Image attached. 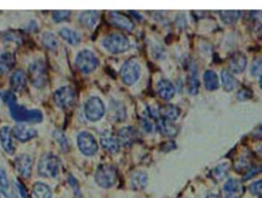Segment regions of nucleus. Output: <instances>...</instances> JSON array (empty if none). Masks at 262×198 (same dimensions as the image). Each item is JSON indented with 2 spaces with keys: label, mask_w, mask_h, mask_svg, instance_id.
<instances>
[{
  "label": "nucleus",
  "mask_w": 262,
  "mask_h": 198,
  "mask_svg": "<svg viewBox=\"0 0 262 198\" xmlns=\"http://www.w3.org/2000/svg\"><path fill=\"white\" fill-rule=\"evenodd\" d=\"M4 101L9 105L12 117L20 122H31L38 123L42 121L43 114L41 111L37 109L29 110L24 106H21L17 103L16 96L11 92H6L3 96Z\"/></svg>",
  "instance_id": "1"
},
{
  "label": "nucleus",
  "mask_w": 262,
  "mask_h": 198,
  "mask_svg": "<svg viewBox=\"0 0 262 198\" xmlns=\"http://www.w3.org/2000/svg\"><path fill=\"white\" fill-rule=\"evenodd\" d=\"M61 169L60 158L53 153H45L40 157L37 172L43 178H55L59 176Z\"/></svg>",
  "instance_id": "2"
},
{
  "label": "nucleus",
  "mask_w": 262,
  "mask_h": 198,
  "mask_svg": "<svg viewBox=\"0 0 262 198\" xmlns=\"http://www.w3.org/2000/svg\"><path fill=\"white\" fill-rule=\"evenodd\" d=\"M28 75L32 86L37 89H43L48 81L46 66L42 60L32 62L28 68Z\"/></svg>",
  "instance_id": "3"
},
{
  "label": "nucleus",
  "mask_w": 262,
  "mask_h": 198,
  "mask_svg": "<svg viewBox=\"0 0 262 198\" xmlns=\"http://www.w3.org/2000/svg\"><path fill=\"white\" fill-rule=\"evenodd\" d=\"M103 45L111 53L118 54V53H123L130 48V41L123 34L114 33L104 38Z\"/></svg>",
  "instance_id": "4"
},
{
  "label": "nucleus",
  "mask_w": 262,
  "mask_h": 198,
  "mask_svg": "<svg viewBox=\"0 0 262 198\" xmlns=\"http://www.w3.org/2000/svg\"><path fill=\"white\" fill-rule=\"evenodd\" d=\"M99 64L100 62L98 56L92 50L83 49L79 51L76 56V67L84 74L94 72L98 68Z\"/></svg>",
  "instance_id": "5"
},
{
  "label": "nucleus",
  "mask_w": 262,
  "mask_h": 198,
  "mask_svg": "<svg viewBox=\"0 0 262 198\" xmlns=\"http://www.w3.org/2000/svg\"><path fill=\"white\" fill-rule=\"evenodd\" d=\"M117 181V171L113 165L102 164L96 173V182L102 188H111Z\"/></svg>",
  "instance_id": "6"
},
{
  "label": "nucleus",
  "mask_w": 262,
  "mask_h": 198,
  "mask_svg": "<svg viewBox=\"0 0 262 198\" xmlns=\"http://www.w3.org/2000/svg\"><path fill=\"white\" fill-rule=\"evenodd\" d=\"M84 113L89 120L93 122L99 121L104 117L106 113L105 104L99 97H92L85 103Z\"/></svg>",
  "instance_id": "7"
},
{
  "label": "nucleus",
  "mask_w": 262,
  "mask_h": 198,
  "mask_svg": "<svg viewBox=\"0 0 262 198\" xmlns=\"http://www.w3.org/2000/svg\"><path fill=\"white\" fill-rule=\"evenodd\" d=\"M141 73V67L139 63L135 59H130L126 61L120 71V75L122 78V81L126 84V86H133L135 82L140 77Z\"/></svg>",
  "instance_id": "8"
},
{
  "label": "nucleus",
  "mask_w": 262,
  "mask_h": 198,
  "mask_svg": "<svg viewBox=\"0 0 262 198\" xmlns=\"http://www.w3.org/2000/svg\"><path fill=\"white\" fill-rule=\"evenodd\" d=\"M77 144L80 151L86 156H94L99 151L96 138L89 131H82L77 137Z\"/></svg>",
  "instance_id": "9"
},
{
  "label": "nucleus",
  "mask_w": 262,
  "mask_h": 198,
  "mask_svg": "<svg viewBox=\"0 0 262 198\" xmlns=\"http://www.w3.org/2000/svg\"><path fill=\"white\" fill-rule=\"evenodd\" d=\"M53 100L56 106L62 109H69L76 102V92L72 87H62L55 91Z\"/></svg>",
  "instance_id": "10"
},
{
  "label": "nucleus",
  "mask_w": 262,
  "mask_h": 198,
  "mask_svg": "<svg viewBox=\"0 0 262 198\" xmlns=\"http://www.w3.org/2000/svg\"><path fill=\"white\" fill-rule=\"evenodd\" d=\"M109 20L112 25L124 31H132L134 29L133 21L126 15L119 12H111L109 14Z\"/></svg>",
  "instance_id": "11"
},
{
  "label": "nucleus",
  "mask_w": 262,
  "mask_h": 198,
  "mask_svg": "<svg viewBox=\"0 0 262 198\" xmlns=\"http://www.w3.org/2000/svg\"><path fill=\"white\" fill-rule=\"evenodd\" d=\"M33 160L30 155L20 154L16 157V168L20 176L24 179H29L32 174Z\"/></svg>",
  "instance_id": "12"
},
{
  "label": "nucleus",
  "mask_w": 262,
  "mask_h": 198,
  "mask_svg": "<svg viewBox=\"0 0 262 198\" xmlns=\"http://www.w3.org/2000/svg\"><path fill=\"white\" fill-rule=\"evenodd\" d=\"M244 192V186L237 179H229L223 186L224 198H242Z\"/></svg>",
  "instance_id": "13"
},
{
  "label": "nucleus",
  "mask_w": 262,
  "mask_h": 198,
  "mask_svg": "<svg viewBox=\"0 0 262 198\" xmlns=\"http://www.w3.org/2000/svg\"><path fill=\"white\" fill-rule=\"evenodd\" d=\"M13 136L20 141V142H27V141H30L33 138L37 136V130L31 126H28L25 124H18L15 125L14 128H12Z\"/></svg>",
  "instance_id": "14"
},
{
  "label": "nucleus",
  "mask_w": 262,
  "mask_h": 198,
  "mask_svg": "<svg viewBox=\"0 0 262 198\" xmlns=\"http://www.w3.org/2000/svg\"><path fill=\"white\" fill-rule=\"evenodd\" d=\"M13 137L14 136L11 127L4 126L0 128V143H2V146L5 149V151L10 155H13L16 151Z\"/></svg>",
  "instance_id": "15"
},
{
  "label": "nucleus",
  "mask_w": 262,
  "mask_h": 198,
  "mask_svg": "<svg viewBox=\"0 0 262 198\" xmlns=\"http://www.w3.org/2000/svg\"><path fill=\"white\" fill-rule=\"evenodd\" d=\"M228 67L231 72H234L236 74H240L245 71L247 67V58L243 52H235L230 56L229 62H228Z\"/></svg>",
  "instance_id": "16"
},
{
  "label": "nucleus",
  "mask_w": 262,
  "mask_h": 198,
  "mask_svg": "<svg viewBox=\"0 0 262 198\" xmlns=\"http://www.w3.org/2000/svg\"><path fill=\"white\" fill-rule=\"evenodd\" d=\"M158 113L161 119L173 122L174 120H177L180 117L181 109L180 107L173 104H165L159 108Z\"/></svg>",
  "instance_id": "17"
},
{
  "label": "nucleus",
  "mask_w": 262,
  "mask_h": 198,
  "mask_svg": "<svg viewBox=\"0 0 262 198\" xmlns=\"http://www.w3.org/2000/svg\"><path fill=\"white\" fill-rule=\"evenodd\" d=\"M136 138H137V133L131 126L122 127L121 129H119L117 136L120 145H123L124 147L131 146L136 141Z\"/></svg>",
  "instance_id": "18"
},
{
  "label": "nucleus",
  "mask_w": 262,
  "mask_h": 198,
  "mask_svg": "<svg viewBox=\"0 0 262 198\" xmlns=\"http://www.w3.org/2000/svg\"><path fill=\"white\" fill-rule=\"evenodd\" d=\"M11 88L14 92H22L26 89L27 86V75L23 70H16L10 79Z\"/></svg>",
  "instance_id": "19"
},
{
  "label": "nucleus",
  "mask_w": 262,
  "mask_h": 198,
  "mask_svg": "<svg viewBox=\"0 0 262 198\" xmlns=\"http://www.w3.org/2000/svg\"><path fill=\"white\" fill-rule=\"evenodd\" d=\"M158 95L165 101H170L174 95H176V88L172 84V82L168 79H161L158 82Z\"/></svg>",
  "instance_id": "20"
},
{
  "label": "nucleus",
  "mask_w": 262,
  "mask_h": 198,
  "mask_svg": "<svg viewBox=\"0 0 262 198\" xmlns=\"http://www.w3.org/2000/svg\"><path fill=\"white\" fill-rule=\"evenodd\" d=\"M101 144L102 147L109 153L115 154L119 152L120 143L117 138H115L111 134H105L101 137Z\"/></svg>",
  "instance_id": "21"
},
{
  "label": "nucleus",
  "mask_w": 262,
  "mask_h": 198,
  "mask_svg": "<svg viewBox=\"0 0 262 198\" xmlns=\"http://www.w3.org/2000/svg\"><path fill=\"white\" fill-rule=\"evenodd\" d=\"M100 14L97 11H86L81 13L79 16L80 24L85 28H89V29H92L98 24Z\"/></svg>",
  "instance_id": "22"
},
{
  "label": "nucleus",
  "mask_w": 262,
  "mask_h": 198,
  "mask_svg": "<svg viewBox=\"0 0 262 198\" xmlns=\"http://www.w3.org/2000/svg\"><path fill=\"white\" fill-rule=\"evenodd\" d=\"M16 65V56L13 52L6 51L0 54V73L7 74Z\"/></svg>",
  "instance_id": "23"
},
{
  "label": "nucleus",
  "mask_w": 262,
  "mask_h": 198,
  "mask_svg": "<svg viewBox=\"0 0 262 198\" xmlns=\"http://www.w3.org/2000/svg\"><path fill=\"white\" fill-rule=\"evenodd\" d=\"M148 184V175L143 171H136L130 177V185L134 190H142Z\"/></svg>",
  "instance_id": "24"
},
{
  "label": "nucleus",
  "mask_w": 262,
  "mask_h": 198,
  "mask_svg": "<svg viewBox=\"0 0 262 198\" xmlns=\"http://www.w3.org/2000/svg\"><path fill=\"white\" fill-rule=\"evenodd\" d=\"M203 80L207 91L213 92L219 89V78L213 70H206L203 75Z\"/></svg>",
  "instance_id": "25"
},
{
  "label": "nucleus",
  "mask_w": 262,
  "mask_h": 198,
  "mask_svg": "<svg viewBox=\"0 0 262 198\" xmlns=\"http://www.w3.org/2000/svg\"><path fill=\"white\" fill-rule=\"evenodd\" d=\"M158 128L163 136L168 137V138L176 137V136H178V133H179L178 126L172 121L164 120L161 118L158 119Z\"/></svg>",
  "instance_id": "26"
},
{
  "label": "nucleus",
  "mask_w": 262,
  "mask_h": 198,
  "mask_svg": "<svg viewBox=\"0 0 262 198\" xmlns=\"http://www.w3.org/2000/svg\"><path fill=\"white\" fill-rule=\"evenodd\" d=\"M221 81L223 84V89L225 92L230 93L234 91L238 86L237 78L232 75L228 70H223L221 72Z\"/></svg>",
  "instance_id": "27"
},
{
  "label": "nucleus",
  "mask_w": 262,
  "mask_h": 198,
  "mask_svg": "<svg viewBox=\"0 0 262 198\" xmlns=\"http://www.w3.org/2000/svg\"><path fill=\"white\" fill-rule=\"evenodd\" d=\"M59 35L71 45H77L81 41V35L77 31L70 29V28H62Z\"/></svg>",
  "instance_id": "28"
},
{
  "label": "nucleus",
  "mask_w": 262,
  "mask_h": 198,
  "mask_svg": "<svg viewBox=\"0 0 262 198\" xmlns=\"http://www.w3.org/2000/svg\"><path fill=\"white\" fill-rule=\"evenodd\" d=\"M52 193L49 188L44 183L36 182L32 187V198H51Z\"/></svg>",
  "instance_id": "29"
},
{
  "label": "nucleus",
  "mask_w": 262,
  "mask_h": 198,
  "mask_svg": "<svg viewBox=\"0 0 262 198\" xmlns=\"http://www.w3.org/2000/svg\"><path fill=\"white\" fill-rule=\"evenodd\" d=\"M0 192L4 193L7 198H14L11 191V186L7 175V171L4 167H0Z\"/></svg>",
  "instance_id": "30"
},
{
  "label": "nucleus",
  "mask_w": 262,
  "mask_h": 198,
  "mask_svg": "<svg viewBox=\"0 0 262 198\" xmlns=\"http://www.w3.org/2000/svg\"><path fill=\"white\" fill-rule=\"evenodd\" d=\"M241 15H242V13L240 11H221L219 13V16H220L222 22L225 24L236 23L240 19Z\"/></svg>",
  "instance_id": "31"
},
{
  "label": "nucleus",
  "mask_w": 262,
  "mask_h": 198,
  "mask_svg": "<svg viewBox=\"0 0 262 198\" xmlns=\"http://www.w3.org/2000/svg\"><path fill=\"white\" fill-rule=\"evenodd\" d=\"M249 23L252 29L259 30L262 28V11H253L249 14Z\"/></svg>",
  "instance_id": "32"
},
{
  "label": "nucleus",
  "mask_w": 262,
  "mask_h": 198,
  "mask_svg": "<svg viewBox=\"0 0 262 198\" xmlns=\"http://www.w3.org/2000/svg\"><path fill=\"white\" fill-rule=\"evenodd\" d=\"M188 91L190 93V95H197L199 93V89H200V81L197 77V73L193 72L189 75L188 77Z\"/></svg>",
  "instance_id": "33"
},
{
  "label": "nucleus",
  "mask_w": 262,
  "mask_h": 198,
  "mask_svg": "<svg viewBox=\"0 0 262 198\" xmlns=\"http://www.w3.org/2000/svg\"><path fill=\"white\" fill-rule=\"evenodd\" d=\"M42 44L47 49H55L59 46V41H57L56 36L51 32H45L42 35Z\"/></svg>",
  "instance_id": "34"
},
{
  "label": "nucleus",
  "mask_w": 262,
  "mask_h": 198,
  "mask_svg": "<svg viewBox=\"0 0 262 198\" xmlns=\"http://www.w3.org/2000/svg\"><path fill=\"white\" fill-rule=\"evenodd\" d=\"M228 169H229V166H228V163H221L219 164L218 166H216L213 172H212V175L213 177L217 180V181H221L223 180L227 174H228Z\"/></svg>",
  "instance_id": "35"
},
{
  "label": "nucleus",
  "mask_w": 262,
  "mask_h": 198,
  "mask_svg": "<svg viewBox=\"0 0 262 198\" xmlns=\"http://www.w3.org/2000/svg\"><path fill=\"white\" fill-rule=\"evenodd\" d=\"M53 136H54V139L56 140V142L59 143V145L63 149V151H67L69 148V145H68V140H67V137L65 136V134L61 130H55Z\"/></svg>",
  "instance_id": "36"
},
{
  "label": "nucleus",
  "mask_w": 262,
  "mask_h": 198,
  "mask_svg": "<svg viewBox=\"0 0 262 198\" xmlns=\"http://www.w3.org/2000/svg\"><path fill=\"white\" fill-rule=\"evenodd\" d=\"M71 16L70 11H54L52 13V19L55 23H61L67 21Z\"/></svg>",
  "instance_id": "37"
},
{
  "label": "nucleus",
  "mask_w": 262,
  "mask_h": 198,
  "mask_svg": "<svg viewBox=\"0 0 262 198\" xmlns=\"http://www.w3.org/2000/svg\"><path fill=\"white\" fill-rule=\"evenodd\" d=\"M250 73L252 74V76H261L262 75V58H258L252 63Z\"/></svg>",
  "instance_id": "38"
},
{
  "label": "nucleus",
  "mask_w": 262,
  "mask_h": 198,
  "mask_svg": "<svg viewBox=\"0 0 262 198\" xmlns=\"http://www.w3.org/2000/svg\"><path fill=\"white\" fill-rule=\"evenodd\" d=\"M249 190H250L251 194H253L255 196L262 195V180H259V181L252 183L249 186Z\"/></svg>",
  "instance_id": "39"
},
{
  "label": "nucleus",
  "mask_w": 262,
  "mask_h": 198,
  "mask_svg": "<svg viewBox=\"0 0 262 198\" xmlns=\"http://www.w3.org/2000/svg\"><path fill=\"white\" fill-rule=\"evenodd\" d=\"M261 172H262V165L251 166V167L248 169V171H247L246 175L244 176V180H249V179L253 178L255 175H257V174L261 173Z\"/></svg>",
  "instance_id": "40"
},
{
  "label": "nucleus",
  "mask_w": 262,
  "mask_h": 198,
  "mask_svg": "<svg viewBox=\"0 0 262 198\" xmlns=\"http://www.w3.org/2000/svg\"><path fill=\"white\" fill-rule=\"evenodd\" d=\"M251 97H252V92L246 88H243L238 93V99L241 101H246V100L250 99Z\"/></svg>",
  "instance_id": "41"
},
{
  "label": "nucleus",
  "mask_w": 262,
  "mask_h": 198,
  "mask_svg": "<svg viewBox=\"0 0 262 198\" xmlns=\"http://www.w3.org/2000/svg\"><path fill=\"white\" fill-rule=\"evenodd\" d=\"M141 126L147 133H152L154 130V123L149 118H143L141 120Z\"/></svg>",
  "instance_id": "42"
},
{
  "label": "nucleus",
  "mask_w": 262,
  "mask_h": 198,
  "mask_svg": "<svg viewBox=\"0 0 262 198\" xmlns=\"http://www.w3.org/2000/svg\"><path fill=\"white\" fill-rule=\"evenodd\" d=\"M17 186H18V189H19V191H20V194H21L22 198H28V195H27L26 188H25V187L22 185V183L18 181V183H17Z\"/></svg>",
  "instance_id": "43"
},
{
  "label": "nucleus",
  "mask_w": 262,
  "mask_h": 198,
  "mask_svg": "<svg viewBox=\"0 0 262 198\" xmlns=\"http://www.w3.org/2000/svg\"><path fill=\"white\" fill-rule=\"evenodd\" d=\"M206 198H219L217 195H215V194H209Z\"/></svg>",
  "instance_id": "44"
},
{
  "label": "nucleus",
  "mask_w": 262,
  "mask_h": 198,
  "mask_svg": "<svg viewBox=\"0 0 262 198\" xmlns=\"http://www.w3.org/2000/svg\"><path fill=\"white\" fill-rule=\"evenodd\" d=\"M259 86H260V88L262 89V75L260 76V79H259Z\"/></svg>",
  "instance_id": "45"
},
{
  "label": "nucleus",
  "mask_w": 262,
  "mask_h": 198,
  "mask_svg": "<svg viewBox=\"0 0 262 198\" xmlns=\"http://www.w3.org/2000/svg\"><path fill=\"white\" fill-rule=\"evenodd\" d=\"M260 128H261V130H262V124H261V126H260Z\"/></svg>",
  "instance_id": "46"
},
{
  "label": "nucleus",
  "mask_w": 262,
  "mask_h": 198,
  "mask_svg": "<svg viewBox=\"0 0 262 198\" xmlns=\"http://www.w3.org/2000/svg\"><path fill=\"white\" fill-rule=\"evenodd\" d=\"M0 197H2V192H0Z\"/></svg>",
  "instance_id": "47"
}]
</instances>
